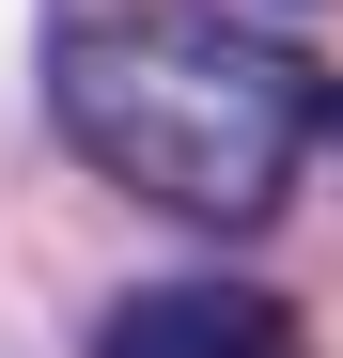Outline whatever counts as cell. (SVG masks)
<instances>
[{
  "label": "cell",
  "instance_id": "6da1fadb",
  "mask_svg": "<svg viewBox=\"0 0 343 358\" xmlns=\"http://www.w3.org/2000/svg\"><path fill=\"white\" fill-rule=\"evenodd\" d=\"M47 109L125 203L203 218V234H265L297 156L343 141V94L312 78V47L234 31V16H63Z\"/></svg>",
  "mask_w": 343,
  "mask_h": 358
},
{
  "label": "cell",
  "instance_id": "7a4b0ae2",
  "mask_svg": "<svg viewBox=\"0 0 343 358\" xmlns=\"http://www.w3.org/2000/svg\"><path fill=\"white\" fill-rule=\"evenodd\" d=\"M94 358H297V312L265 280H141L94 327Z\"/></svg>",
  "mask_w": 343,
  "mask_h": 358
}]
</instances>
